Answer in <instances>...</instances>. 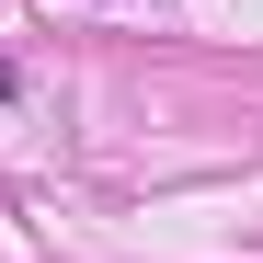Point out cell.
Here are the masks:
<instances>
[{
  "mask_svg": "<svg viewBox=\"0 0 263 263\" xmlns=\"http://www.w3.org/2000/svg\"><path fill=\"white\" fill-rule=\"evenodd\" d=\"M12 92H23V69H12V58H0V103H12Z\"/></svg>",
  "mask_w": 263,
  "mask_h": 263,
  "instance_id": "6da1fadb",
  "label": "cell"
}]
</instances>
